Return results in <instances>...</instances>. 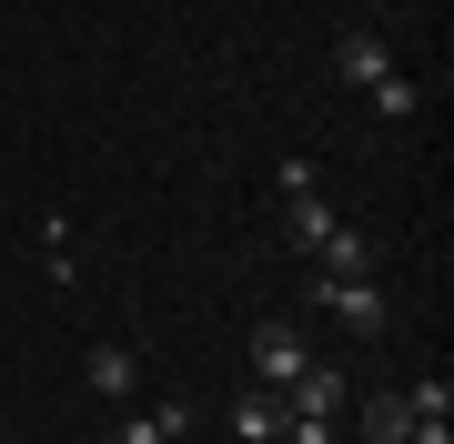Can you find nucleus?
Listing matches in <instances>:
<instances>
[{
	"mask_svg": "<svg viewBox=\"0 0 454 444\" xmlns=\"http://www.w3.org/2000/svg\"><path fill=\"white\" fill-rule=\"evenodd\" d=\"M182 434H192V404H142L112 425V444H182Z\"/></svg>",
	"mask_w": 454,
	"mask_h": 444,
	"instance_id": "6",
	"label": "nucleus"
},
{
	"mask_svg": "<svg viewBox=\"0 0 454 444\" xmlns=\"http://www.w3.org/2000/svg\"><path fill=\"white\" fill-rule=\"evenodd\" d=\"M313 263H324V273H343V283H354V273H373V232H354V222H333V243L313 253Z\"/></svg>",
	"mask_w": 454,
	"mask_h": 444,
	"instance_id": "10",
	"label": "nucleus"
},
{
	"mask_svg": "<svg viewBox=\"0 0 454 444\" xmlns=\"http://www.w3.org/2000/svg\"><path fill=\"white\" fill-rule=\"evenodd\" d=\"M0 444H11V434H0Z\"/></svg>",
	"mask_w": 454,
	"mask_h": 444,
	"instance_id": "15",
	"label": "nucleus"
},
{
	"mask_svg": "<svg viewBox=\"0 0 454 444\" xmlns=\"http://www.w3.org/2000/svg\"><path fill=\"white\" fill-rule=\"evenodd\" d=\"M303 363H313L303 323H283V313H273V323L253 333V374H262V384H293V374H303Z\"/></svg>",
	"mask_w": 454,
	"mask_h": 444,
	"instance_id": "2",
	"label": "nucleus"
},
{
	"mask_svg": "<svg viewBox=\"0 0 454 444\" xmlns=\"http://www.w3.org/2000/svg\"><path fill=\"white\" fill-rule=\"evenodd\" d=\"M404 434H414V404L404 394H373L364 404V444H404Z\"/></svg>",
	"mask_w": 454,
	"mask_h": 444,
	"instance_id": "11",
	"label": "nucleus"
},
{
	"mask_svg": "<svg viewBox=\"0 0 454 444\" xmlns=\"http://www.w3.org/2000/svg\"><path fill=\"white\" fill-rule=\"evenodd\" d=\"M313 303H324L354 344H373V333L394 323V303H384V283H373V273H354V283H343V273H313Z\"/></svg>",
	"mask_w": 454,
	"mask_h": 444,
	"instance_id": "1",
	"label": "nucleus"
},
{
	"mask_svg": "<svg viewBox=\"0 0 454 444\" xmlns=\"http://www.w3.org/2000/svg\"><path fill=\"white\" fill-rule=\"evenodd\" d=\"M273 394H283V414H324V425H333V414H343V374H333V363H303V374L273 384Z\"/></svg>",
	"mask_w": 454,
	"mask_h": 444,
	"instance_id": "4",
	"label": "nucleus"
},
{
	"mask_svg": "<svg viewBox=\"0 0 454 444\" xmlns=\"http://www.w3.org/2000/svg\"><path fill=\"white\" fill-rule=\"evenodd\" d=\"M333 202H324V182H313V192H283V232H293V243H303V253H324L333 243Z\"/></svg>",
	"mask_w": 454,
	"mask_h": 444,
	"instance_id": "5",
	"label": "nucleus"
},
{
	"mask_svg": "<svg viewBox=\"0 0 454 444\" xmlns=\"http://www.w3.org/2000/svg\"><path fill=\"white\" fill-rule=\"evenodd\" d=\"M232 434H243V444H283V394H262V384L232 394Z\"/></svg>",
	"mask_w": 454,
	"mask_h": 444,
	"instance_id": "8",
	"label": "nucleus"
},
{
	"mask_svg": "<svg viewBox=\"0 0 454 444\" xmlns=\"http://www.w3.org/2000/svg\"><path fill=\"white\" fill-rule=\"evenodd\" d=\"M333 61H343V82H364V91H373V82L394 71V41H384V31H343Z\"/></svg>",
	"mask_w": 454,
	"mask_h": 444,
	"instance_id": "7",
	"label": "nucleus"
},
{
	"mask_svg": "<svg viewBox=\"0 0 454 444\" xmlns=\"http://www.w3.org/2000/svg\"><path fill=\"white\" fill-rule=\"evenodd\" d=\"M82 374H91V394H101V404H131V394H142V354H131V344H91V354H82Z\"/></svg>",
	"mask_w": 454,
	"mask_h": 444,
	"instance_id": "3",
	"label": "nucleus"
},
{
	"mask_svg": "<svg viewBox=\"0 0 454 444\" xmlns=\"http://www.w3.org/2000/svg\"><path fill=\"white\" fill-rule=\"evenodd\" d=\"M283 444H333V425L324 414H283Z\"/></svg>",
	"mask_w": 454,
	"mask_h": 444,
	"instance_id": "13",
	"label": "nucleus"
},
{
	"mask_svg": "<svg viewBox=\"0 0 454 444\" xmlns=\"http://www.w3.org/2000/svg\"><path fill=\"white\" fill-rule=\"evenodd\" d=\"M373 112H384L394 132H404V121H424V82H414V71H384V82H373Z\"/></svg>",
	"mask_w": 454,
	"mask_h": 444,
	"instance_id": "9",
	"label": "nucleus"
},
{
	"mask_svg": "<svg viewBox=\"0 0 454 444\" xmlns=\"http://www.w3.org/2000/svg\"><path fill=\"white\" fill-rule=\"evenodd\" d=\"M404 404H414V425H454V384H444V374L404 384Z\"/></svg>",
	"mask_w": 454,
	"mask_h": 444,
	"instance_id": "12",
	"label": "nucleus"
},
{
	"mask_svg": "<svg viewBox=\"0 0 454 444\" xmlns=\"http://www.w3.org/2000/svg\"><path fill=\"white\" fill-rule=\"evenodd\" d=\"M404 444H454V425H414V434H404Z\"/></svg>",
	"mask_w": 454,
	"mask_h": 444,
	"instance_id": "14",
	"label": "nucleus"
}]
</instances>
